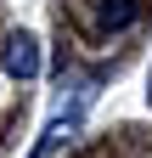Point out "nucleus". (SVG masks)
Here are the masks:
<instances>
[{"label": "nucleus", "mask_w": 152, "mask_h": 158, "mask_svg": "<svg viewBox=\"0 0 152 158\" xmlns=\"http://www.w3.org/2000/svg\"><path fill=\"white\" fill-rule=\"evenodd\" d=\"M135 17H141L135 0H102V6H96V28H102V34H118V28L135 23Z\"/></svg>", "instance_id": "2"}, {"label": "nucleus", "mask_w": 152, "mask_h": 158, "mask_svg": "<svg viewBox=\"0 0 152 158\" xmlns=\"http://www.w3.org/2000/svg\"><path fill=\"white\" fill-rule=\"evenodd\" d=\"M68 130H73V113H68V118L56 113L51 124H45V135H40V141H34V152H28V158H45L51 147H62V135H68Z\"/></svg>", "instance_id": "3"}, {"label": "nucleus", "mask_w": 152, "mask_h": 158, "mask_svg": "<svg viewBox=\"0 0 152 158\" xmlns=\"http://www.w3.org/2000/svg\"><path fill=\"white\" fill-rule=\"evenodd\" d=\"M0 68H6L11 79H34V73L45 68L40 40H34L28 28H11V34H6V45H0Z\"/></svg>", "instance_id": "1"}]
</instances>
